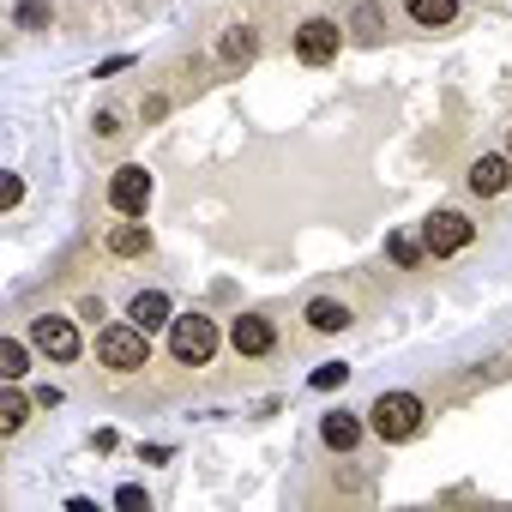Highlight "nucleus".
Instances as JSON below:
<instances>
[{
  "mask_svg": "<svg viewBox=\"0 0 512 512\" xmlns=\"http://www.w3.org/2000/svg\"><path fill=\"white\" fill-rule=\"evenodd\" d=\"M422 398L416 392H380L374 398V410H368V428L386 440V446H398V440H416L422 434Z\"/></svg>",
  "mask_w": 512,
  "mask_h": 512,
  "instance_id": "nucleus-1",
  "label": "nucleus"
},
{
  "mask_svg": "<svg viewBox=\"0 0 512 512\" xmlns=\"http://www.w3.org/2000/svg\"><path fill=\"white\" fill-rule=\"evenodd\" d=\"M169 350L181 368H205L217 356V326L205 314H181V320H169Z\"/></svg>",
  "mask_w": 512,
  "mask_h": 512,
  "instance_id": "nucleus-2",
  "label": "nucleus"
},
{
  "mask_svg": "<svg viewBox=\"0 0 512 512\" xmlns=\"http://www.w3.org/2000/svg\"><path fill=\"white\" fill-rule=\"evenodd\" d=\"M97 356H103V368H121V374H133V368H145L151 362V344H145V326H109L103 338H97Z\"/></svg>",
  "mask_w": 512,
  "mask_h": 512,
  "instance_id": "nucleus-3",
  "label": "nucleus"
},
{
  "mask_svg": "<svg viewBox=\"0 0 512 512\" xmlns=\"http://www.w3.org/2000/svg\"><path fill=\"white\" fill-rule=\"evenodd\" d=\"M476 241V223L464 217V211H434L428 223H422V247L434 253V260H446V253H464Z\"/></svg>",
  "mask_w": 512,
  "mask_h": 512,
  "instance_id": "nucleus-4",
  "label": "nucleus"
},
{
  "mask_svg": "<svg viewBox=\"0 0 512 512\" xmlns=\"http://www.w3.org/2000/svg\"><path fill=\"white\" fill-rule=\"evenodd\" d=\"M109 205H115L121 217H145V205H151V175H145L139 163H121V169L109 175Z\"/></svg>",
  "mask_w": 512,
  "mask_h": 512,
  "instance_id": "nucleus-5",
  "label": "nucleus"
},
{
  "mask_svg": "<svg viewBox=\"0 0 512 512\" xmlns=\"http://www.w3.org/2000/svg\"><path fill=\"white\" fill-rule=\"evenodd\" d=\"M31 344H37L49 362H73V356H79V326L61 320V314H43V320H31Z\"/></svg>",
  "mask_w": 512,
  "mask_h": 512,
  "instance_id": "nucleus-6",
  "label": "nucleus"
},
{
  "mask_svg": "<svg viewBox=\"0 0 512 512\" xmlns=\"http://www.w3.org/2000/svg\"><path fill=\"white\" fill-rule=\"evenodd\" d=\"M338 49H344V31H338L332 19H308V25L296 31V55H302L308 67H326V61H338Z\"/></svg>",
  "mask_w": 512,
  "mask_h": 512,
  "instance_id": "nucleus-7",
  "label": "nucleus"
},
{
  "mask_svg": "<svg viewBox=\"0 0 512 512\" xmlns=\"http://www.w3.org/2000/svg\"><path fill=\"white\" fill-rule=\"evenodd\" d=\"M229 344H235V356H272L278 326H272L266 314H241V320L229 326Z\"/></svg>",
  "mask_w": 512,
  "mask_h": 512,
  "instance_id": "nucleus-8",
  "label": "nucleus"
},
{
  "mask_svg": "<svg viewBox=\"0 0 512 512\" xmlns=\"http://www.w3.org/2000/svg\"><path fill=\"white\" fill-rule=\"evenodd\" d=\"M506 187H512V163H506V157H476V163H470V193L494 199V193H506Z\"/></svg>",
  "mask_w": 512,
  "mask_h": 512,
  "instance_id": "nucleus-9",
  "label": "nucleus"
},
{
  "mask_svg": "<svg viewBox=\"0 0 512 512\" xmlns=\"http://www.w3.org/2000/svg\"><path fill=\"white\" fill-rule=\"evenodd\" d=\"M404 13H410V25H422V31H446V25L458 19V0H404Z\"/></svg>",
  "mask_w": 512,
  "mask_h": 512,
  "instance_id": "nucleus-10",
  "label": "nucleus"
},
{
  "mask_svg": "<svg viewBox=\"0 0 512 512\" xmlns=\"http://www.w3.org/2000/svg\"><path fill=\"white\" fill-rule=\"evenodd\" d=\"M127 320H133V326H145V332L169 326V296H163V290H139V296H133V308H127Z\"/></svg>",
  "mask_w": 512,
  "mask_h": 512,
  "instance_id": "nucleus-11",
  "label": "nucleus"
},
{
  "mask_svg": "<svg viewBox=\"0 0 512 512\" xmlns=\"http://www.w3.org/2000/svg\"><path fill=\"white\" fill-rule=\"evenodd\" d=\"M109 253L115 260H139V253H151V229L145 223H115L109 229Z\"/></svg>",
  "mask_w": 512,
  "mask_h": 512,
  "instance_id": "nucleus-12",
  "label": "nucleus"
},
{
  "mask_svg": "<svg viewBox=\"0 0 512 512\" xmlns=\"http://www.w3.org/2000/svg\"><path fill=\"white\" fill-rule=\"evenodd\" d=\"M320 440H326V446H332V452H350V446H356V440H362V422H356V416H350V410H332V416H326V422H320Z\"/></svg>",
  "mask_w": 512,
  "mask_h": 512,
  "instance_id": "nucleus-13",
  "label": "nucleus"
},
{
  "mask_svg": "<svg viewBox=\"0 0 512 512\" xmlns=\"http://www.w3.org/2000/svg\"><path fill=\"white\" fill-rule=\"evenodd\" d=\"M253 49H260L253 25H229V31H223V43H217V55H223L229 67H247V61H253Z\"/></svg>",
  "mask_w": 512,
  "mask_h": 512,
  "instance_id": "nucleus-14",
  "label": "nucleus"
},
{
  "mask_svg": "<svg viewBox=\"0 0 512 512\" xmlns=\"http://www.w3.org/2000/svg\"><path fill=\"white\" fill-rule=\"evenodd\" d=\"M308 326H314V332H344V326H350V308L332 302V296H314V302H308Z\"/></svg>",
  "mask_w": 512,
  "mask_h": 512,
  "instance_id": "nucleus-15",
  "label": "nucleus"
},
{
  "mask_svg": "<svg viewBox=\"0 0 512 512\" xmlns=\"http://www.w3.org/2000/svg\"><path fill=\"white\" fill-rule=\"evenodd\" d=\"M350 31H356V43H380L386 37V13L374 7V0H362V7L350 13Z\"/></svg>",
  "mask_w": 512,
  "mask_h": 512,
  "instance_id": "nucleus-16",
  "label": "nucleus"
},
{
  "mask_svg": "<svg viewBox=\"0 0 512 512\" xmlns=\"http://www.w3.org/2000/svg\"><path fill=\"white\" fill-rule=\"evenodd\" d=\"M25 422H31V398L7 392V398H0V434H19Z\"/></svg>",
  "mask_w": 512,
  "mask_h": 512,
  "instance_id": "nucleus-17",
  "label": "nucleus"
},
{
  "mask_svg": "<svg viewBox=\"0 0 512 512\" xmlns=\"http://www.w3.org/2000/svg\"><path fill=\"white\" fill-rule=\"evenodd\" d=\"M386 253H392V260H398L404 272H416V266H422V253H428V247H422L416 235H386Z\"/></svg>",
  "mask_w": 512,
  "mask_h": 512,
  "instance_id": "nucleus-18",
  "label": "nucleus"
},
{
  "mask_svg": "<svg viewBox=\"0 0 512 512\" xmlns=\"http://www.w3.org/2000/svg\"><path fill=\"white\" fill-rule=\"evenodd\" d=\"M19 374H25V344H19V338H0V380L13 386Z\"/></svg>",
  "mask_w": 512,
  "mask_h": 512,
  "instance_id": "nucleus-19",
  "label": "nucleus"
},
{
  "mask_svg": "<svg viewBox=\"0 0 512 512\" xmlns=\"http://www.w3.org/2000/svg\"><path fill=\"white\" fill-rule=\"evenodd\" d=\"M344 380H350V368H344V362H320V368L308 374V386H314V392H338Z\"/></svg>",
  "mask_w": 512,
  "mask_h": 512,
  "instance_id": "nucleus-20",
  "label": "nucleus"
},
{
  "mask_svg": "<svg viewBox=\"0 0 512 512\" xmlns=\"http://www.w3.org/2000/svg\"><path fill=\"white\" fill-rule=\"evenodd\" d=\"M19 25H25V31H43V25H49V7H43V0H25V7H19Z\"/></svg>",
  "mask_w": 512,
  "mask_h": 512,
  "instance_id": "nucleus-21",
  "label": "nucleus"
},
{
  "mask_svg": "<svg viewBox=\"0 0 512 512\" xmlns=\"http://www.w3.org/2000/svg\"><path fill=\"white\" fill-rule=\"evenodd\" d=\"M115 506H127V512H151V500H145V488H133V482H127V488L115 494Z\"/></svg>",
  "mask_w": 512,
  "mask_h": 512,
  "instance_id": "nucleus-22",
  "label": "nucleus"
},
{
  "mask_svg": "<svg viewBox=\"0 0 512 512\" xmlns=\"http://www.w3.org/2000/svg\"><path fill=\"white\" fill-rule=\"evenodd\" d=\"M19 199H25V181H19V175H7V187H0V205H7V211H13Z\"/></svg>",
  "mask_w": 512,
  "mask_h": 512,
  "instance_id": "nucleus-23",
  "label": "nucleus"
},
{
  "mask_svg": "<svg viewBox=\"0 0 512 512\" xmlns=\"http://www.w3.org/2000/svg\"><path fill=\"white\" fill-rule=\"evenodd\" d=\"M115 133H121V121H115V115L103 109V115H97V139H115Z\"/></svg>",
  "mask_w": 512,
  "mask_h": 512,
  "instance_id": "nucleus-24",
  "label": "nucleus"
}]
</instances>
